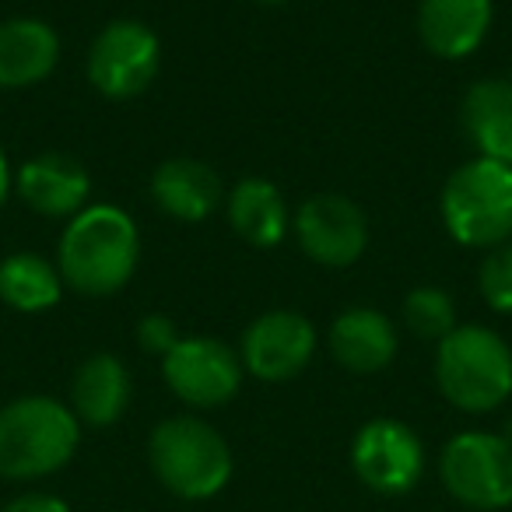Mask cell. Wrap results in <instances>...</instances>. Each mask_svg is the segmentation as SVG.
<instances>
[{"mask_svg":"<svg viewBox=\"0 0 512 512\" xmlns=\"http://www.w3.org/2000/svg\"><path fill=\"white\" fill-rule=\"evenodd\" d=\"M141 264V228L116 204H88L64 225L57 242V271L64 288L106 299L130 285Z\"/></svg>","mask_w":512,"mask_h":512,"instance_id":"obj_1","label":"cell"},{"mask_svg":"<svg viewBox=\"0 0 512 512\" xmlns=\"http://www.w3.org/2000/svg\"><path fill=\"white\" fill-rule=\"evenodd\" d=\"M81 421L71 404L25 393L0 407V481H43L64 470L81 446Z\"/></svg>","mask_w":512,"mask_h":512,"instance_id":"obj_2","label":"cell"},{"mask_svg":"<svg viewBox=\"0 0 512 512\" xmlns=\"http://www.w3.org/2000/svg\"><path fill=\"white\" fill-rule=\"evenodd\" d=\"M148 467L169 495L207 502L221 495L235 474L228 439L197 414H172L148 435Z\"/></svg>","mask_w":512,"mask_h":512,"instance_id":"obj_3","label":"cell"},{"mask_svg":"<svg viewBox=\"0 0 512 512\" xmlns=\"http://www.w3.org/2000/svg\"><path fill=\"white\" fill-rule=\"evenodd\" d=\"M435 386L463 414H491L512 397V348L498 330L460 323L435 344Z\"/></svg>","mask_w":512,"mask_h":512,"instance_id":"obj_4","label":"cell"},{"mask_svg":"<svg viewBox=\"0 0 512 512\" xmlns=\"http://www.w3.org/2000/svg\"><path fill=\"white\" fill-rule=\"evenodd\" d=\"M439 218L449 239L467 249L512 242V165L474 155L453 169L439 193Z\"/></svg>","mask_w":512,"mask_h":512,"instance_id":"obj_5","label":"cell"},{"mask_svg":"<svg viewBox=\"0 0 512 512\" xmlns=\"http://www.w3.org/2000/svg\"><path fill=\"white\" fill-rule=\"evenodd\" d=\"M439 481L453 502L474 512L512 505V446L498 432L470 428L442 446Z\"/></svg>","mask_w":512,"mask_h":512,"instance_id":"obj_6","label":"cell"},{"mask_svg":"<svg viewBox=\"0 0 512 512\" xmlns=\"http://www.w3.org/2000/svg\"><path fill=\"white\" fill-rule=\"evenodd\" d=\"M85 71L92 88L106 99H137L155 85L162 71V43L151 25L137 18H116L102 25L99 36L92 39Z\"/></svg>","mask_w":512,"mask_h":512,"instance_id":"obj_7","label":"cell"},{"mask_svg":"<svg viewBox=\"0 0 512 512\" xmlns=\"http://www.w3.org/2000/svg\"><path fill=\"white\" fill-rule=\"evenodd\" d=\"M242 376L246 369L239 362V351L218 337H179L176 348L162 358L165 386L193 411H214L235 400Z\"/></svg>","mask_w":512,"mask_h":512,"instance_id":"obj_8","label":"cell"},{"mask_svg":"<svg viewBox=\"0 0 512 512\" xmlns=\"http://www.w3.org/2000/svg\"><path fill=\"white\" fill-rule=\"evenodd\" d=\"M351 470L376 495H407L425 477V442L404 421L372 418L351 439Z\"/></svg>","mask_w":512,"mask_h":512,"instance_id":"obj_9","label":"cell"},{"mask_svg":"<svg viewBox=\"0 0 512 512\" xmlns=\"http://www.w3.org/2000/svg\"><path fill=\"white\" fill-rule=\"evenodd\" d=\"M299 249L320 267H351L369 249V218L344 193H316L292 214Z\"/></svg>","mask_w":512,"mask_h":512,"instance_id":"obj_10","label":"cell"},{"mask_svg":"<svg viewBox=\"0 0 512 512\" xmlns=\"http://www.w3.org/2000/svg\"><path fill=\"white\" fill-rule=\"evenodd\" d=\"M316 355V327L295 309L260 313L239 341V362L260 383H288L302 376Z\"/></svg>","mask_w":512,"mask_h":512,"instance_id":"obj_11","label":"cell"},{"mask_svg":"<svg viewBox=\"0 0 512 512\" xmlns=\"http://www.w3.org/2000/svg\"><path fill=\"white\" fill-rule=\"evenodd\" d=\"M15 193L29 211L43 218H67L88 207L92 193V176L74 155L64 151H46L29 162L18 165L15 172Z\"/></svg>","mask_w":512,"mask_h":512,"instance_id":"obj_12","label":"cell"},{"mask_svg":"<svg viewBox=\"0 0 512 512\" xmlns=\"http://www.w3.org/2000/svg\"><path fill=\"white\" fill-rule=\"evenodd\" d=\"M327 344L341 369L355 372V376H376L393 365L400 351V334L386 313L372 306H351L341 316H334Z\"/></svg>","mask_w":512,"mask_h":512,"instance_id":"obj_13","label":"cell"},{"mask_svg":"<svg viewBox=\"0 0 512 512\" xmlns=\"http://www.w3.org/2000/svg\"><path fill=\"white\" fill-rule=\"evenodd\" d=\"M495 22V0H421L418 39L439 60H467Z\"/></svg>","mask_w":512,"mask_h":512,"instance_id":"obj_14","label":"cell"},{"mask_svg":"<svg viewBox=\"0 0 512 512\" xmlns=\"http://www.w3.org/2000/svg\"><path fill=\"white\" fill-rule=\"evenodd\" d=\"M221 197H225V186H221L218 172L200 158H165L151 172V200L165 218L179 221V225L207 221L218 211Z\"/></svg>","mask_w":512,"mask_h":512,"instance_id":"obj_15","label":"cell"},{"mask_svg":"<svg viewBox=\"0 0 512 512\" xmlns=\"http://www.w3.org/2000/svg\"><path fill=\"white\" fill-rule=\"evenodd\" d=\"M60 36L43 18H8L0 22V88L22 92L36 88L57 71Z\"/></svg>","mask_w":512,"mask_h":512,"instance_id":"obj_16","label":"cell"},{"mask_svg":"<svg viewBox=\"0 0 512 512\" xmlns=\"http://www.w3.org/2000/svg\"><path fill=\"white\" fill-rule=\"evenodd\" d=\"M134 397V379H130L123 358L109 351H95L78 365L71 379V411L81 428H109L127 414Z\"/></svg>","mask_w":512,"mask_h":512,"instance_id":"obj_17","label":"cell"},{"mask_svg":"<svg viewBox=\"0 0 512 512\" xmlns=\"http://www.w3.org/2000/svg\"><path fill=\"white\" fill-rule=\"evenodd\" d=\"M460 127L477 158L512 165V81H474L460 99Z\"/></svg>","mask_w":512,"mask_h":512,"instance_id":"obj_18","label":"cell"},{"mask_svg":"<svg viewBox=\"0 0 512 512\" xmlns=\"http://www.w3.org/2000/svg\"><path fill=\"white\" fill-rule=\"evenodd\" d=\"M225 211L232 232L253 249H274L292 228V211H288L285 193L278 190V183L264 176L239 179L228 190Z\"/></svg>","mask_w":512,"mask_h":512,"instance_id":"obj_19","label":"cell"},{"mask_svg":"<svg viewBox=\"0 0 512 512\" xmlns=\"http://www.w3.org/2000/svg\"><path fill=\"white\" fill-rule=\"evenodd\" d=\"M60 295H64V278H60L57 264H50L46 256L32 253V249H18V253L0 260V302L15 313H50L60 302Z\"/></svg>","mask_w":512,"mask_h":512,"instance_id":"obj_20","label":"cell"},{"mask_svg":"<svg viewBox=\"0 0 512 512\" xmlns=\"http://www.w3.org/2000/svg\"><path fill=\"white\" fill-rule=\"evenodd\" d=\"M404 327L411 330L421 341L439 344L446 334H453L460 323H456V302L449 292L435 285H421L414 292H407L404 299Z\"/></svg>","mask_w":512,"mask_h":512,"instance_id":"obj_21","label":"cell"},{"mask_svg":"<svg viewBox=\"0 0 512 512\" xmlns=\"http://www.w3.org/2000/svg\"><path fill=\"white\" fill-rule=\"evenodd\" d=\"M477 288L495 313L512 316V242H502L484 253L481 267H477Z\"/></svg>","mask_w":512,"mask_h":512,"instance_id":"obj_22","label":"cell"},{"mask_svg":"<svg viewBox=\"0 0 512 512\" xmlns=\"http://www.w3.org/2000/svg\"><path fill=\"white\" fill-rule=\"evenodd\" d=\"M137 344H141V351H148V355H155L158 362H162L165 355H169L172 348H176V341L183 334H179L176 320L165 313H148L137 320Z\"/></svg>","mask_w":512,"mask_h":512,"instance_id":"obj_23","label":"cell"},{"mask_svg":"<svg viewBox=\"0 0 512 512\" xmlns=\"http://www.w3.org/2000/svg\"><path fill=\"white\" fill-rule=\"evenodd\" d=\"M0 512H74V509L60 495H50V491H25V495H15L11 502L0 505Z\"/></svg>","mask_w":512,"mask_h":512,"instance_id":"obj_24","label":"cell"},{"mask_svg":"<svg viewBox=\"0 0 512 512\" xmlns=\"http://www.w3.org/2000/svg\"><path fill=\"white\" fill-rule=\"evenodd\" d=\"M11 190H15V172H11V162H8V151L0 148V207L8 204Z\"/></svg>","mask_w":512,"mask_h":512,"instance_id":"obj_25","label":"cell"},{"mask_svg":"<svg viewBox=\"0 0 512 512\" xmlns=\"http://www.w3.org/2000/svg\"><path fill=\"white\" fill-rule=\"evenodd\" d=\"M498 435H502V439L512 446V414H509V418H505V425H502V432H498Z\"/></svg>","mask_w":512,"mask_h":512,"instance_id":"obj_26","label":"cell"},{"mask_svg":"<svg viewBox=\"0 0 512 512\" xmlns=\"http://www.w3.org/2000/svg\"><path fill=\"white\" fill-rule=\"evenodd\" d=\"M256 4H264V8H281V4H292V0H256Z\"/></svg>","mask_w":512,"mask_h":512,"instance_id":"obj_27","label":"cell"}]
</instances>
